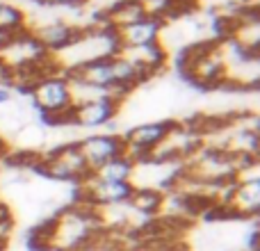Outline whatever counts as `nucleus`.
I'll return each instance as SVG.
<instances>
[{"instance_id": "obj_3", "label": "nucleus", "mask_w": 260, "mask_h": 251, "mask_svg": "<svg viewBox=\"0 0 260 251\" xmlns=\"http://www.w3.org/2000/svg\"><path fill=\"white\" fill-rule=\"evenodd\" d=\"M101 229V217L96 210L82 208H69L55 224L48 226L46 247H59L62 251H78L85 242H89Z\"/></svg>"}, {"instance_id": "obj_4", "label": "nucleus", "mask_w": 260, "mask_h": 251, "mask_svg": "<svg viewBox=\"0 0 260 251\" xmlns=\"http://www.w3.org/2000/svg\"><path fill=\"white\" fill-rule=\"evenodd\" d=\"M41 171L55 180H69V183H80L89 176L87 162L82 158L78 142L62 144L59 148L50 151L41 160Z\"/></svg>"}, {"instance_id": "obj_16", "label": "nucleus", "mask_w": 260, "mask_h": 251, "mask_svg": "<svg viewBox=\"0 0 260 251\" xmlns=\"http://www.w3.org/2000/svg\"><path fill=\"white\" fill-rule=\"evenodd\" d=\"M258 242H260V231H258V224H253L249 235L244 238V251H258V247H260Z\"/></svg>"}, {"instance_id": "obj_19", "label": "nucleus", "mask_w": 260, "mask_h": 251, "mask_svg": "<svg viewBox=\"0 0 260 251\" xmlns=\"http://www.w3.org/2000/svg\"><path fill=\"white\" fill-rule=\"evenodd\" d=\"M5 151V142H3V139H0V153H3Z\"/></svg>"}, {"instance_id": "obj_1", "label": "nucleus", "mask_w": 260, "mask_h": 251, "mask_svg": "<svg viewBox=\"0 0 260 251\" xmlns=\"http://www.w3.org/2000/svg\"><path fill=\"white\" fill-rule=\"evenodd\" d=\"M67 76L76 85L89 87V89L103 91V94H112L117 99H123V94H128L137 82L146 80V76L119 50L108 57L80 64V67L67 71Z\"/></svg>"}, {"instance_id": "obj_7", "label": "nucleus", "mask_w": 260, "mask_h": 251, "mask_svg": "<svg viewBox=\"0 0 260 251\" xmlns=\"http://www.w3.org/2000/svg\"><path fill=\"white\" fill-rule=\"evenodd\" d=\"M119 101L112 94H96L91 99L78 101L73 105V112L69 123L80 125V128H103V125L112 123L119 112Z\"/></svg>"}, {"instance_id": "obj_9", "label": "nucleus", "mask_w": 260, "mask_h": 251, "mask_svg": "<svg viewBox=\"0 0 260 251\" xmlns=\"http://www.w3.org/2000/svg\"><path fill=\"white\" fill-rule=\"evenodd\" d=\"M78 148H80L82 158L87 162V169L94 171L99 169L101 165L114 160V158L123 155L126 153V146H123L121 135L117 133H99V135H89V137L80 139L78 142Z\"/></svg>"}, {"instance_id": "obj_18", "label": "nucleus", "mask_w": 260, "mask_h": 251, "mask_svg": "<svg viewBox=\"0 0 260 251\" xmlns=\"http://www.w3.org/2000/svg\"><path fill=\"white\" fill-rule=\"evenodd\" d=\"M14 103V91L9 85H0V108H7Z\"/></svg>"}, {"instance_id": "obj_12", "label": "nucleus", "mask_w": 260, "mask_h": 251, "mask_svg": "<svg viewBox=\"0 0 260 251\" xmlns=\"http://www.w3.org/2000/svg\"><path fill=\"white\" fill-rule=\"evenodd\" d=\"M144 16H148L146 9H144L142 0H117L114 5H110L108 12L103 16V23L110 30H119V27H126L130 23L142 21Z\"/></svg>"}, {"instance_id": "obj_5", "label": "nucleus", "mask_w": 260, "mask_h": 251, "mask_svg": "<svg viewBox=\"0 0 260 251\" xmlns=\"http://www.w3.org/2000/svg\"><path fill=\"white\" fill-rule=\"evenodd\" d=\"M187 76L199 85H219L226 80V57L221 55L219 44L197 46L187 55Z\"/></svg>"}, {"instance_id": "obj_17", "label": "nucleus", "mask_w": 260, "mask_h": 251, "mask_svg": "<svg viewBox=\"0 0 260 251\" xmlns=\"http://www.w3.org/2000/svg\"><path fill=\"white\" fill-rule=\"evenodd\" d=\"M44 7H80L87 0H37Z\"/></svg>"}, {"instance_id": "obj_13", "label": "nucleus", "mask_w": 260, "mask_h": 251, "mask_svg": "<svg viewBox=\"0 0 260 251\" xmlns=\"http://www.w3.org/2000/svg\"><path fill=\"white\" fill-rule=\"evenodd\" d=\"M27 32V14L12 0H0V37L12 39Z\"/></svg>"}, {"instance_id": "obj_14", "label": "nucleus", "mask_w": 260, "mask_h": 251, "mask_svg": "<svg viewBox=\"0 0 260 251\" xmlns=\"http://www.w3.org/2000/svg\"><path fill=\"white\" fill-rule=\"evenodd\" d=\"M135 165H137V162L123 153V155L105 162V165H101L99 169L89 171V174L94 176V178H99V180H110V183H133Z\"/></svg>"}, {"instance_id": "obj_8", "label": "nucleus", "mask_w": 260, "mask_h": 251, "mask_svg": "<svg viewBox=\"0 0 260 251\" xmlns=\"http://www.w3.org/2000/svg\"><path fill=\"white\" fill-rule=\"evenodd\" d=\"M80 30L82 27L73 25L69 21H62V18H50V21H44L39 25H27V32L37 41V46L50 55H57L59 50L71 46L76 41V37L80 35Z\"/></svg>"}, {"instance_id": "obj_15", "label": "nucleus", "mask_w": 260, "mask_h": 251, "mask_svg": "<svg viewBox=\"0 0 260 251\" xmlns=\"http://www.w3.org/2000/svg\"><path fill=\"white\" fill-rule=\"evenodd\" d=\"M162 201H165V194L157 187H135L126 208L130 212H137L142 217H153L162 210Z\"/></svg>"}, {"instance_id": "obj_21", "label": "nucleus", "mask_w": 260, "mask_h": 251, "mask_svg": "<svg viewBox=\"0 0 260 251\" xmlns=\"http://www.w3.org/2000/svg\"><path fill=\"white\" fill-rule=\"evenodd\" d=\"M142 3H151V0H142Z\"/></svg>"}, {"instance_id": "obj_6", "label": "nucleus", "mask_w": 260, "mask_h": 251, "mask_svg": "<svg viewBox=\"0 0 260 251\" xmlns=\"http://www.w3.org/2000/svg\"><path fill=\"white\" fill-rule=\"evenodd\" d=\"M174 121H148L133 125L128 133L121 135L123 146H126V155H130L135 162L146 160L153 151L162 144V139L171 133Z\"/></svg>"}, {"instance_id": "obj_11", "label": "nucleus", "mask_w": 260, "mask_h": 251, "mask_svg": "<svg viewBox=\"0 0 260 251\" xmlns=\"http://www.w3.org/2000/svg\"><path fill=\"white\" fill-rule=\"evenodd\" d=\"M123 57H128L144 76H153L157 73L162 67L167 64V50L162 46V41H155V44H148V46H139V48H126V50H119Z\"/></svg>"}, {"instance_id": "obj_20", "label": "nucleus", "mask_w": 260, "mask_h": 251, "mask_svg": "<svg viewBox=\"0 0 260 251\" xmlns=\"http://www.w3.org/2000/svg\"><path fill=\"white\" fill-rule=\"evenodd\" d=\"M114 251H128L126 247H117V249H114Z\"/></svg>"}, {"instance_id": "obj_10", "label": "nucleus", "mask_w": 260, "mask_h": 251, "mask_svg": "<svg viewBox=\"0 0 260 251\" xmlns=\"http://www.w3.org/2000/svg\"><path fill=\"white\" fill-rule=\"evenodd\" d=\"M162 30H165V23L157 21L153 16H144L142 21L130 23L126 27H119L114 32V39H117V48L126 50V48H139V46H148L160 41Z\"/></svg>"}, {"instance_id": "obj_2", "label": "nucleus", "mask_w": 260, "mask_h": 251, "mask_svg": "<svg viewBox=\"0 0 260 251\" xmlns=\"http://www.w3.org/2000/svg\"><path fill=\"white\" fill-rule=\"evenodd\" d=\"M32 105L53 123H69L76 105L71 78L64 71H48L27 87Z\"/></svg>"}]
</instances>
